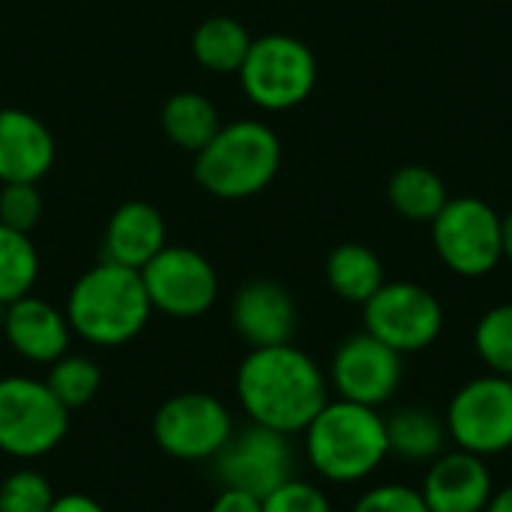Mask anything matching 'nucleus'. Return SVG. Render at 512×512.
I'll use <instances>...</instances> for the list:
<instances>
[{"label": "nucleus", "mask_w": 512, "mask_h": 512, "mask_svg": "<svg viewBox=\"0 0 512 512\" xmlns=\"http://www.w3.org/2000/svg\"><path fill=\"white\" fill-rule=\"evenodd\" d=\"M159 123H162V132L168 135V141L186 153L204 150L213 141V135L222 129L216 102L198 90H180V93L168 96V102L162 105Z\"/></svg>", "instance_id": "obj_20"}, {"label": "nucleus", "mask_w": 512, "mask_h": 512, "mask_svg": "<svg viewBox=\"0 0 512 512\" xmlns=\"http://www.w3.org/2000/svg\"><path fill=\"white\" fill-rule=\"evenodd\" d=\"M237 75L252 105L261 111H291L312 96L318 84V60L303 39L267 33L252 39Z\"/></svg>", "instance_id": "obj_5"}, {"label": "nucleus", "mask_w": 512, "mask_h": 512, "mask_svg": "<svg viewBox=\"0 0 512 512\" xmlns=\"http://www.w3.org/2000/svg\"><path fill=\"white\" fill-rule=\"evenodd\" d=\"M387 198L408 222H432L450 201L447 180L429 165H402L387 183Z\"/></svg>", "instance_id": "obj_23"}, {"label": "nucleus", "mask_w": 512, "mask_h": 512, "mask_svg": "<svg viewBox=\"0 0 512 512\" xmlns=\"http://www.w3.org/2000/svg\"><path fill=\"white\" fill-rule=\"evenodd\" d=\"M303 450L315 474L327 483H360L390 456L384 417L378 408L330 399L303 429Z\"/></svg>", "instance_id": "obj_3"}, {"label": "nucleus", "mask_w": 512, "mask_h": 512, "mask_svg": "<svg viewBox=\"0 0 512 512\" xmlns=\"http://www.w3.org/2000/svg\"><path fill=\"white\" fill-rule=\"evenodd\" d=\"M450 444L480 459L512 450V378L480 375L462 384L444 414Z\"/></svg>", "instance_id": "obj_8"}, {"label": "nucleus", "mask_w": 512, "mask_h": 512, "mask_svg": "<svg viewBox=\"0 0 512 512\" xmlns=\"http://www.w3.org/2000/svg\"><path fill=\"white\" fill-rule=\"evenodd\" d=\"M57 144L45 120L0 108V183H39L54 168Z\"/></svg>", "instance_id": "obj_17"}, {"label": "nucleus", "mask_w": 512, "mask_h": 512, "mask_svg": "<svg viewBox=\"0 0 512 512\" xmlns=\"http://www.w3.org/2000/svg\"><path fill=\"white\" fill-rule=\"evenodd\" d=\"M474 348L489 372L512 378V303L492 306L477 321Z\"/></svg>", "instance_id": "obj_26"}, {"label": "nucleus", "mask_w": 512, "mask_h": 512, "mask_svg": "<svg viewBox=\"0 0 512 512\" xmlns=\"http://www.w3.org/2000/svg\"><path fill=\"white\" fill-rule=\"evenodd\" d=\"M252 48V33L231 15H210L192 33V57L201 69L216 75L240 72Z\"/></svg>", "instance_id": "obj_21"}, {"label": "nucleus", "mask_w": 512, "mask_h": 512, "mask_svg": "<svg viewBox=\"0 0 512 512\" xmlns=\"http://www.w3.org/2000/svg\"><path fill=\"white\" fill-rule=\"evenodd\" d=\"M327 381L336 399L381 408L402 384V354L366 330L354 333L333 351Z\"/></svg>", "instance_id": "obj_13"}, {"label": "nucleus", "mask_w": 512, "mask_h": 512, "mask_svg": "<svg viewBox=\"0 0 512 512\" xmlns=\"http://www.w3.org/2000/svg\"><path fill=\"white\" fill-rule=\"evenodd\" d=\"M483 512H512V486L501 489V492H495V495H492V501H489V507H486Z\"/></svg>", "instance_id": "obj_33"}, {"label": "nucleus", "mask_w": 512, "mask_h": 512, "mask_svg": "<svg viewBox=\"0 0 512 512\" xmlns=\"http://www.w3.org/2000/svg\"><path fill=\"white\" fill-rule=\"evenodd\" d=\"M297 324L294 294L276 279H249L231 297V327L249 348L288 345Z\"/></svg>", "instance_id": "obj_14"}, {"label": "nucleus", "mask_w": 512, "mask_h": 512, "mask_svg": "<svg viewBox=\"0 0 512 512\" xmlns=\"http://www.w3.org/2000/svg\"><path fill=\"white\" fill-rule=\"evenodd\" d=\"M63 312L72 336L93 348H120L144 333L153 306L138 270L102 261L75 279Z\"/></svg>", "instance_id": "obj_2"}, {"label": "nucleus", "mask_w": 512, "mask_h": 512, "mask_svg": "<svg viewBox=\"0 0 512 512\" xmlns=\"http://www.w3.org/2000/svg\"><path fill=\"white\" fill-rule=\"evenodd\" d=\"M351 512H429L420 489L402 486V483H387L363 492Z\"/></svg>", "instance_id": "obj_30"}, {"label": "nucleus", "mask_w": 512, "mask_h": 512, "mask_svg": "<svg viewBox=\"0 0 512 512\" xmlns=\"http://www.w3.org/2000/svg\"><path fill=\"white\" fill-rule=\"evenodd\" d=\"M231 435L234 417L210 393H177L153 414V441L177 462H213Z\"/></svg>", "instance_id": "obj_9"}, {"label": "nucleus", "mask_w": 512, "mask_h": 512, "mask_svg": "<svg viewBox=\"0 0 512 512\" xmlns=\"http://www.w3.org/2000/svg\"><path fill=\"white\" fill-rule=\"evenodd\" d=\"M48 390L60 399V405L72 414L84 405H90L99 396L102 387V369L96 366V360L84 357V354H63L60 360H54L48 366L45 375Z\"/></svg>", "instance_id": "obj_25"}, {"label": "nucleus", "mask_w": 512, "mask_h": 512, "mask_svg": "<svg viewBox=\"0 0 512 512\" xmlns=\"http://www.w3.org/2000/svg\"><path fill=\"white\" fill-rule=\"evenodd\" d=\"M501 231H504V258L512 261V210L501 219Z\"/></svg>", "instance_id": "obj_34"}, {"label": "nucleus", "mask_w": 512, "mask_h": 512, "mask_svg": "<svg viewBox=\"0 0 512 512\" xmlns=\"http://www.w3.org/2000/svg\"><path fill=\"white\" fill-rule=\"evenodd\" d=\"M294 465L297 453L291 435L249 423L243 432H234L213 459V474L222 489H240L255 498H267L276 486L294 477Z\"/></svg>", "instance_id": "obj_12"}, {"label": "nucleus", "mask_w": 512, "mask_h": 512, "mask_svg": "<svg viewBox=\"0 0 512 512\" xmlns=\"http://www.w3.org/2000/svg\"><path fill=\"white\" fill-rule=\"evenodd\" d=\"M384 426H387L390 456L402 462L432 465L441 453H447L450 444L447 423L432 408H420V405L396 408L390 417H384Z\"/></svg>", "instance_id": "obj_19"}, {"label": "nucleus", "mask_w": 512, "mask_h": 512, "mask_svg": "<svg viewBox=\"0 0 512 512\" xmlns=\"http://www.w3.org/2000/svg\"><path fill=\"white\" fill-rule=\"evenodd\" d=\"M234 390L249 423L282 435H300L330 402L327 372L291 342L252 348L237 366Z\"/></svg>", "instance_id": "obj_1"}, {"label": "nucleus", "mask_w": 512, "mask_h": 512, "mask_svg": "<svg viewBox=\"0 0 512 512\" xmlns=\"http://www.w3.org/2000/svg\"><path fill=\"white\" fill-rule=\"evenodd\" d=\"M0 327L9 348L33 366H51L54 360L69 354L72 345V327L66 312L33 294L9 303L0 312Z\"/></svg>", "instance_id": "obj_15"}, {"label": "nucleus", "mask_w": 512, "mask_h": 512, "mask_svg": "<svg viewBox=\"0 0 512 512\" xmlns=\"http://www.w3.org/2000/svg\"><path fill=\"white\" fill-rule=\"evenodd\" d=\"M420 495L429 512H483L495 495V483L486 459L447 450L429 465Z\"/></svg>", "instance_id": "obj_16"}, {"label": "nucleus", "mask_w": 512, "mask_h": 512, "mask_svg": "<svg viewBox=\"0 0 512 512\" xmlns=\"http://www.w3.org/2000/svg\"><path fill=\"white\" fill-rule=\"evenodd\" d=\"M153 312L177 321L207 315L219 300V273L207 255L189 246H165L141 270Z\"/></svg>", "instance_id": "obj_11"}, {"label": "nucleus", "mask_w": 512, "mask_h": 512, "mask_svg": "<svg viewBox=\"0 0 512 512\" xmlns=\"http://www.w3.org/2000/svg\"><path fill=\"white\" fill-rule=\"evenodd\" d=\"M327 285L345 303L363 306L384 285V264L378 252L363 243H342L327 255L324 264Z\"/></svg>", "instance_id": "obj_22"}, {"label": "nucleus", "mask_w": 512, "mask_h": 512, "mask_svg": "<svg viewBox=\"0 0 512 512\" xmlns=\"http://www.w3.org/2000/svg\"><path fill=\"white\" fill-rule=\"evenodd\" d=\"M282 165V141L261 120H231L195 153V183L222 201H243L264 192Z\"/></svg>", "instance_id": "obj_4"}, {"label": "nucleus", "mask_w": 512, "mask_h": 512, "mask_svg": "<svg viewBox=\"0 0 512 512\" xmlns=\"http://www.w3.org/2000/svg\"><path fill=\"white\" fill-rule=\"evenodd\" d=\"M168 246L165 216L147 201L120 204L105 225V261L144 270Z\"/></svg>", "instance_id": "obj_18"}, {"label": "nucleus", "mask_w": 512, "mask_h": 512, "mask_svg": "<svg viewBox=\"0 0 512 512\" xmlns=\"http://www.w3.org/2000/svg\"><path fill=\"white\" fill-rule=\"evenodd\" d=\"M69 432V411L45 381L27 375L0 378V453L33 462L54 453Z\"/></svg>", "instance_id": "obj_6"}, {"label": "nucleus", "mask_w": 512, "mask_h": 512, "mask_svg": "<svg viewBox=\"0 0 512 512\" xmlns=\"http://www.w3.org/2000/svg\"><path fill=\"white\" fill-rule=\"evenodd\" d=\"M207 512H261V498L240 489H222Z\"/></svg>", "instance_id": "obj_31"}, {"label": "nucleus", "mask_w": 512, "mask_h": 512, "mask_svg": "<svg viewBox=\"0 0 512 512\" xmlns=\"http://www.w3.org/2000/svg\"><path fill=\"white\" fill-rule=\"evenodd\" d=\"M48 512H105V507L84 492H69V495H57Z\"/></svg>", "instance_id": "obj_32"}, {"label": "nucleus", "mask_w": 512, "mask_h": 512, "mask_svg": "<svg viewBox=\"0 0 512 512\" xmlns=\"http://www.w3.org/2000/svg\"><path fill=\"white\" fill-rule=\"evenodd\" d=\"M363 327L402 357L417 354L438 342L444 330V306L417 282H384L363 303Z\"/></svg>", "instance_id": "obj_10"}, {"label": "nucleus", "mask_w": 512, "mask_h": 512, "mask_svg": "<svg viewBox=\"0 0 512 512\" xmlns=\"http://www.w3.org/2000/svg\"><path fill=\"white\" fill-rule=\"evenodd\" d=\"M261 512H333V504L315 483L291 477L261 498Z\"/></svg>", "instance_id": "obj_29"}, {"label": "nucleus", "mask_w": 512, "mask_h": 512, "mask_svg": "<svg viewBox=\"0 0 512 512\" xmlns=\"http://www.w3.org/2000/svg\"><path fill=\"white\" fill-rule=\"evenodd\" d=\"M501 219L504 216L483 198H450L444 210L429 222L432 246L444 267L465 279L489 276L504 258Z\"/></svg>", "instance_id": "obj_7"}, {"label": "nucleus", "mask_w": 512, "mask_h": 512, "mask_svg": "<svg viewBox=\"0 0 512 512\" xmlns=\"http://www.w3.org/2000/svg\"><path fill=\"white\" fill-rule=\"evenodd\" d=\"M42 192L39 183H3L0 186V225L30 234L42 219Z\"/></svg>", "instance_id": "obj_28"}, {"label": "nucleus", "mask_w": 512, "mask_h": 512, "mask_svg": "<svg viewBox=\"0 0 512 512\" xmlns=\"http://www.w3.org/2000/svg\"><path fill=\"white\" fill-rule=\"evenodd\" d=\"M39 279V252L30 234L0 225V309L33 294Z\"/></svg>", "instance_id": "obj_24"}, {"label": "nucleus", "mask_w": 512, "mask_h": 512, "mask_svg": "<svg viewBox=\"0 0 512 512\" xmlns=\"http://www.w3.org/2000/svg\"><path fill=\"white\" fill-rule=\"evenodd\" d=\"M54 498L51 480L33 468H18L0 480V512H48Z\"/></svg>", "instance_id": "obj_27"}]
</instances>
